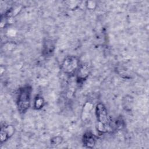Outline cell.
Returning a JSON list of instances; mask_svg holds the SVG:
<instances>
[{"mask_svg":"<svg viewBox=\"0 0 149 149\" xmlns=\"http://www.w3.org/2000/svg\"><path fill=\"white\" fill-rule=\"evenodd\" d=\"M63 141V139L61 136H56L53 137L52 139H51V144L53 146H58L61 143H62Z\"/></svg>","mask_w":149,"mask_h":149,"instance_id":"obj_11","label":"cell"},{"mask_svg":"<svg viewBox=\"0 0 149 149\" xmlns=\"http://www.w3.org/2000/svg\"><path fill=\"white\" fill-rule=\"evenodd\" d=\"M93 105L90 102H87L83 105L82 113H81V119L83 120H86L90 116L91 112L93 109Z\"/></svg>","mask_w":149,"mask_h":149,"instance_id":"obj_8","label":"cell"},{"mask_svg":"<svg viewBox=\"0 0 149 149\" xmlns=\"http://www.w3.org/2000/svg\"><path fill=\"white\" fill-rule=\"evenodd\" d=\"M79 61L74 56H68L65 58L61 65L62 71L66 74H72L79 68Z\"/></svg>","mask_w":149,"mask_h":149,"instance_id":"obj_3","label":"cell"},{"mask_svg":"<svg viewBox=\"0 0 149 149\" xmlns=\"http://www.w3.org/2000/svg\"><path fill=\"white\" fill-rule=\"evenodd\" d=\"M90 68L88 63L80 65L77 70V80L79 83L83 82L88 77Z\"/></svg>","mask_w":149,"mask_h":149,"instance_id":"obj_4","label":"cell"},{"mask_svg":"<svg viewBox=\"0 0 149 149\" xmlns=\"http://www.w3.org/2000/svg\"><path fill=\"white\" fill-rule=\"evenodd\" d=\"M15 133V128L12 125H5L1 127L0 140L2 143L9 139Z\"/></svg>","mask_w":149,"mask_h":149,"instance_id":"obj_6","label":"cell"},{"mask_svg":"<svg viewBox=\"0 0 149 149\" xmlns=\"http://www.w3.org/2000/svg\"><path fill=\"white\" fill-rule=\"evenodd\" d=\"M97 139L95 136L91 132H86L83 134L82 142L83 146L86 148H92L95 145Z\"/></svg>","mask_w":149,"mask_h":149,"instance_id":"obj_5","label":"cell"},{"mask_svg":"<svg viewBox=\"0 0 149 149\" xmlns=\"http://www.w3.org/2000/svg\"><path fill=\"white\" fill-rule=\"evenodd\" d=\"M45 105L44 99L41 96H37L34 101V108L36 110H40L43 108Z\"/></svg>","mask_w":149,"mask_h":149,"instance_id":"obj_10","label":"cell"},{"mask_svg":"<svg viewBox=\"0 0 149 149\" xmlns=\"http://www.w3.org/2000/svg\"><path fill=\"white\" fill-rule=\"evenodd\" d=\"M95 114L97 121V130L101 133L107 132L110 126L107 110L102 103L99 102L96 105Z\"/></svg>","mask_w":149,"mask_h":149,"instance_id":"obj_2","label":"cell"},{"mask_svg":"<svg viewBox=\"0 0 149 149\" xmlns=\"http://www.w3.org/2000/svg\"><path fill=\"white\" fill-rule=\"evenodd\" d=\"M55 47L54 42L51 40H47L43 44L42 54L45 56H48L52 55L55 50Z\"/></svg>","mask_w":149,"mask_h":149,"instance_id":"obj_7","label":"cell"},{"mask_svg":"<svg viewBox=\"0 0 149 149\" xmlns=\"http://www.w3.org/2000/svg\"><path fill=\"white\" fill-rule=\"evenodd\" d=\"M32 87L29 85H26L20 87L18 90L16 104L19 112L24 113L29 109L31 104Z\"/></svg>","mask_w":149,"mask_h":149,"instance_id":"obj_1","label":"cell"},{"mask_svg":"<svg viewBox=\"0 0 149 149\" xmlns=\"http://www.w3.org/2000/svg\"><path fill=\"white\" fill-rule=\"evenodd\" d=\"M86 3V6L89 9H93L96 6V3L94 1H87Z\"/></svg>","mask_w":149,"mask_h":149,"instance_id":"obj_12","label":"cell"},{"mask_svg":"<svg viewBox=\"0 0 149 149\" xmlns=\"http://www.w3.org/2000/svg\"><path fill=\"white\" fill-rule=\"evenodd\" d=\"M133 104V98L130 95H126L123 97L122 100L123 108L127 111H130L132 108Z\"/></svg>","mask_w":149,"mask_h":149,"instance_id":"obj_9","label":"cell"}]
</instances>
